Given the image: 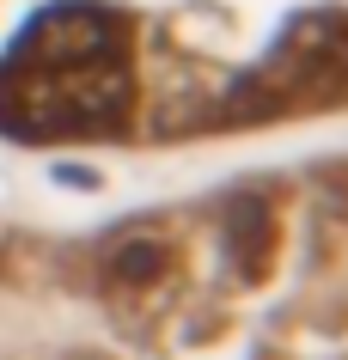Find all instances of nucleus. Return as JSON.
<instances>
[{
    "label": "nucleus",
    "instance_id": "f03ea898",
    "mask_svg": "<svg viewBox=\"0 0 348 360\" xmlns=\"http://www.w3.org/2000/svg\"><path fill=\"white\" fill-rule=\"evenodd\" d=\"M226 232H232V250H238V263L257 269V250L269 245V220H263V214H251V202H238V208L226 214Z\"/></svg>",
    "mask_w": 348,
    "mask_h": 360
},
{
    "label": "nucleus",
    "instance_id": "7ed1b4c3",
    "mask_svg": "<svg viewBox=\"0 0 348 360\" xmlns=\"http://www.w3.org/2000/svg\"><path fill=\"white\" fill-rule=\"evenodd\" d=\"M159 269H165V245L159 238H129V245L116 250V275L122 281H153Z\"/></svg>",
    "mask_w": 348,
    "mask_h": 360
},
{
    "label": "nucleus",
    "instance_id": "f257e3e1",
    "mask_svg": "<svg viewBox=\"0 0 348 360\" xmlns=\"http://www.w3.org/2000/svg\"><path fill=\"white\" fill-rule=\"evenodd\" d=\"M116 49H122V31L104 13H92V6H56V13H43L19 37V61L13 68H31V74H79V68L116 61Z\"/></svg>",
    "mask_w": 348,
    "mask_h": 360
}]
</instances>
